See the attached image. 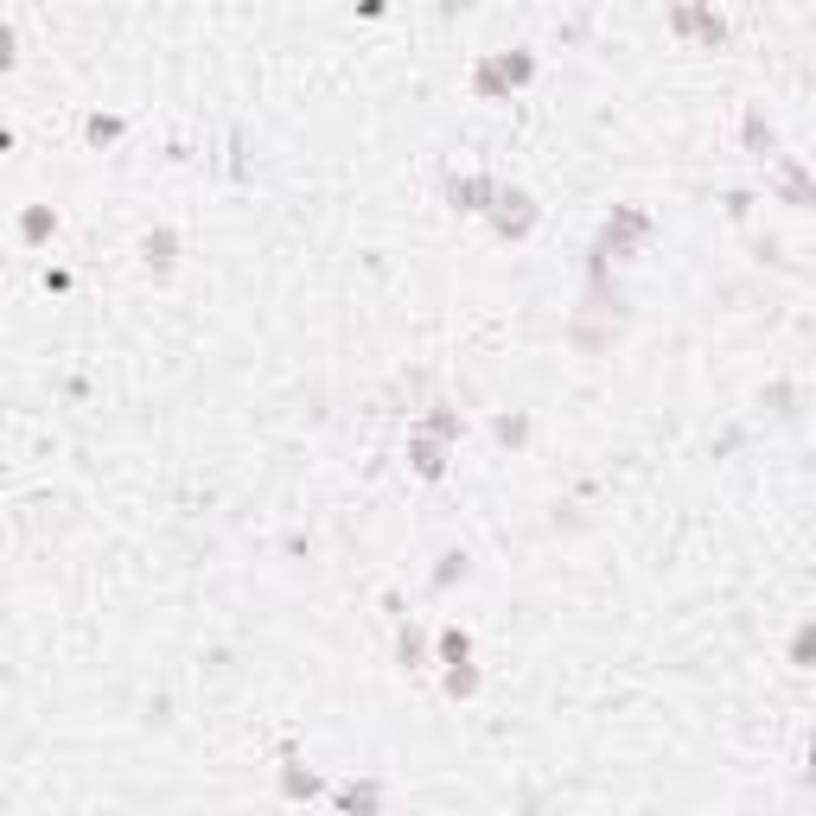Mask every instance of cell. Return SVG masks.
I'll list each match as a JSON object with an SVG mask.
<instances>
[{
	"mask_svg": "<svg viewBox=\"0 0 816 816\" xmlns=\"http://www.w3.org/2000/svg\"><path fill=\"white\" fill-rule=\"evenodd\" d=\"M141 261H148L153 275H166V268L179 261V230H166V223L148 230V236H141Z\"/></svg>",
	"mask_w": 816,
	"mask_h": 816,
	"instance_id": "9",
	"label": "cell"
},
{
	"mask_svg": "<svg viewBox=\"0 0 816 816\" xmlns=\"http://www.w3.org/2000/svg\"><path fill=\"white\" fill-rule=\"evenodd\" d=\"M51 236H58V211H51V205H26V211H20V243H26V249H45Z\"/></svg>",
	"mask_w": 816,
	"mask_h": 816,
	"instance_id": "11",
	"label": "cell"
},
{
	"mask_svg": "<svg viewBox=\"0 0 816 816\" xmlns=\"http://www.w3.org/2000/svg\"><path fill=\"white\" fill-rule=\"evenodd\" d=\"M479 664H453V669H441V689L453 696V702H466V696H479Z\"/></svg>",
	"mask_w": 816,
	"mask_h": 816,
	"instance_id": "16",
	"label": "cell"
},
{
	"mask_svg": "<svg viewBox=\"0 0 816 816\" xmlns=\"http://www.w3.org/2000/svg\"><path fill=\"white\" fill-rule=\"evenodd\" d=\"M396 664H403V669H428V664H434V638H428L421 626H403V631H396Z\"/></svg>",
	"mask_w": 816,
	"mask_h": 816,
	"instance_id": "12",
	"label": "cell"
},
{
	"mask_svg": "<svg viewBox=\"0 0 816 816\" xmlns=\"http://www.w3.org/2000/svg\"><path fill=\"white\" fill-rule=\"evenodd\" d=\"M491 65L504 77V90H523V83L536 77V58H529V51H491Z\"/></svg>",
	"mask_w": 816,
	"mask_h": 816,
	"instance_id": "14",
	"label": "cell"
},
{
	"mask_svg": "<svg viewBox=\"0 0 816 816\" xmlns=\"http://www.w3.org/2000/svg\"><path fill=\"white\" fill-rule=\"evenodd\" d=\"M473 96H479V103H511V90H504V77H498V65H491V58H479V65H473Z\"/></svg>",
	"mask_w": 816,
	"mask_h": 816,
	"instance_id": "15",
	"label": "cell"
},
{
	"mask_svg": "<svg viewBox=\"0 0 816 816\" xmlns=\"http://www.w3.org/2000/svg\"><path fill=\"white\" fill-rule=\"evenodd\" d=\"M333 804H338V816H376V811H383V784H376V779H351V784H338V791H333Z\"/></svg>",
	"mask_w": 816,
	"mask_h": 816,
	"instance_id": "6",
	"label": "cell"
},
{
	"mask_svg": "<svg viewBox=\"0 0 816 816\" xmlns=\"http://www.w3.org/2000/svg\"><path fill=\"white\" fill-rule=\"evenodd\" d=\"M485 218H491V230H498L504 243H523V236L536 230V218H543V211H536V198H529L523 186H504V179H498V198H491V211H485Z\"/></svg>",
	"mask_w": 816,
	"mask_h": 816,
	"instance_id": "1",
	"label": "cell"
},
{
	"mask_svg": "<svg viewBox=\"0 0 816 816\" xmlns=\"http://www.w3.org/2000/svg\"><path fill=\"white\" fill-rule=\"evenodd\" d=\"M772 186H779V198L791 205V211H811V205H816L811 173H804V160H797V153H779V160H772Z\"/></svg>",
	"mask_w": 816,
	"mask_h": 816,
	"instance_id": "3",
	"label": "cell"
},
{
	"mask_svg": "<svg viewBox=\"0 0 816 816\" xmlns=\"http://www.w3.org/2000/svg\"><path fill=\"white\" fill-rule=\"evenodd\" d=\"M791 664H797V669L811 664V626H804V631H797V638H791Z\"/></svg>",
	"mask_w": 816,
	"mask_h": 816,
	"instance_id": "21",
	"label": "cell"
},
{
	"mask_svg": "<svg viewBox=\"0 0 816 816\" xmlns=\"http://www.w3.org/2000/svg\"><path fill=\"white\" fill-rule=\"evenodd\" d=\"M446 453H453V446H441L434 434H421V428H408V466H415V479L441 485L446 479Z\"/></svg>",
	"mask_w": 816,
	"mask_h": 816,
	"instance_id": "5",
	"label": "cell"
},
{
	"mask_svg": "<svg viewBox=\"0 0 816 816\" xmlns=\"http://www.w3.org/2000/svg\"><path fill=\"white\" fill-rule=\"evenodd\" d=\"M319 791H326V779L300 759V746H281V797H288V804H313Z\"/></svg>",
	"mask_w": 816,
	"mask_h": 816,
	"instance_id": "2",
	"label": "cell"
},
{
	"mask_svg": "<svg viewBox=\"0 0 816 816\" xmlns=\"http://www.w3.org/2000/svg\"><path fill=\"white\" fill-rule=\"evenodd\" d=\"M741 135H746V153H753V160H766V166L779 160V135H772V121H766L759 109H746Z\"/></svg>",
	"mask_w": 816,
	"mask_h": 816,
	"instance_id": "13",
	"label": "cell"
},
{
	"mask_svg": "<svg viewBox=\"0 0 816 816\" xmlns=\"http://www.w3.org/2000/svg\"><path fill=\"white\" fill-rule=\"evenodd\" d=\"M13 58H20V38H13V26L0 20V71H13Z\"/></svg>",
	"mask_w": 816,
	"mask_h": 816,
	"instance_id": "20",
	"label": "cell"
},
{
	"mask_svg": "<svg viewBox=\"0 0 816 816\" xmlns=\"http://www.w3.org/2000/svg\"><path fill=\"white\" fill-rule=\"evenodd\" d=\"M491 198H498L491 173H446V205L453 211H491Z\"/></svg>",
	"mask_w": 816,
	"mask_h": 816,
	"instance_id": "4",
	"label": "cell"
},
{
	"mask_svg": "<svg viewBox=\"0 0 816 816\" xmlns=\"http://www.w3.org/2000/svg\"><path fill=\"white\" fill-rule=\"evenodd\" d=\"M434 664H441V669L473 664V631H466V626H441V631H434Z\"/></svg>",
	"mask_w": 816,
	"mask_h": 816,
	"instance_id": "10",
	"label": "cell"
},
{
	"mask_svg": "<svg viewBox=\"0 0 816 816\" xmlns=\"http://www.w3.org/2000/svg\"><path fill=\"white\" fill-rule=\"evenodd\" d=\"M421 434H434L441 446H459V434H466V415L453 403H428V415H421Z\"/></svg>",
	"mask_w": 816,
	"mask_h": 816,
	"instance_id": "8",
	"label": "cell"
},
{
	"mask_svg": "<svg viewBox=\"0 0 816 816\" xmlns=\"http://www.w3.org/2000/svg\"><path fill=\"white\" fill-rule=\"evenodd\" d=\"M491 434H498L504 446H529V415H498Z\"/></svg>",
	"mask_w": 816,
	"mask_h": 816,
	"instance_id": "18",
	"label": "cell"
},
{
	"mask_svg": "<svg viewBox=\"0 0 816 816\" xmlns=\"http://www.w3.org/2000/svg\"><path fill=\"white\" fill-rule=\"evenodd\" d=\"M453 581H466V556H459V549H446V556H441V568H434V594H446Z\"/></svg>",
	"mask_w": 816,
	"mask_h": 816,
	"instance_id": "19",
	"label": "cell"
},
{
	"mask_svg": "<svg viewBox=\"0 0 816 816\" xmlns=\"http://www.w3.org/2000/svg\"><path fill=\"white\" fill-rule=\"evenodd\" d=\"M669 26H676V33H689V38H702V45H721V38H727V20H721V13H708V7H676V13H669Z\"/></svg>",
	"mask_w": 816,
	"mask_h": 816,
	"instance_id": "7",
	"label": "cell"
},
{
	"mask_svg": "<svg viewBox=\"0 0 816 816\" xmlns=\"http://www.w3.org/2000/svg\"><path fill=\"white\" fill-rule=\"evenodd\" d=\"M121 128H128L121 115H90V121H83V141H90V148H109V141H121Z\"/></svg>",
	"mask_w": 816,
	"mask_h": 816,
	"instance_id": "17",
	"label": "cell"
}]
</instances>
